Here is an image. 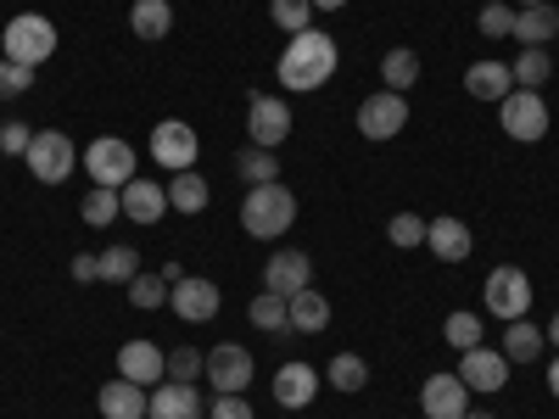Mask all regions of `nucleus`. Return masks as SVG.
<instances>
[{
    "instance_id": "1",
    "label": "nucleus",
    "mask_w": 559,
    "mask_h": 419,
    "mask_svg": "<svg viewBox=\"0 0 559 419\" xmlns=\"http://www.w3.org/2000/svg\"><path fill=\"white\" fill-rule=\"evenodd\" d=\"M336 68H342L336 39L331 34H313V28L292 34V45L280 51V84L297 89V96H308V89H319V84H331Z\"/></svg>"
},
{
    "instance_id": "2",
    "label": "nucleus",
    "mask_w": 559,
    "mask_h": 419,
    "mask_svg": "<svg viewBox=\"0 0 559 419\" xmlns=\"http://www.w3.org/2000/svg\"><path fill=\"white\" fill-rule=\"evenodd\" d=\"M297 224V196L286 191V184H252L247 202H241V229L252 241H280L286 229Z\"/></svg>"
},
{
    "instance_id": "3",
    "label": "nucleus",
    "mask_w": 559,
    "mask_h": 419,
    "mask_svg": "<svg viewBox=\"0 0 559 419\" xmlns=\"http://www.w3.org/2000/svg\"><path fill=\"white\" fill-rule=\"evenodd\" d=\"M0 39H7V57L23 62V68H39V62L57 57V23L39 17V12H17Z\"/></svg>"
},
{
    "instance_id": "4",
    "label": "nucleus",
    "mask_w": 559,
    "mask_h": 419,
    "mask_svg": "<svg viewBox=\"0 0 559 419\" xmlns=\"http://www.w3.org/2000/svg\"><path fill=\"white\" fill-rule=\"evenodd\" d=\"M28 173L39 179V184H62L73 168H79V146L62 134V129H39L34 140H28Z\"/></svg>"
},
{
    "instance_id": "5",
    "label": "nucleus",
    "mask_w": 559,
    "mask_h": 419,
    "mask_svg": "<svg viewBox=\"0 0 559 419\" xmlns=\"http://www.w3.org/2000/svg\"><path fill=\"white\" fill-rule=\"evenodd\" d=\"M498 123L509 140H521V146H532V140L548 134V101L537 96V89H509V96L498 101Z\"/></svg>"
},
{
    "instance_id": "6",
    "label": "nucleus",
    "mask_w": 559,
    "mask_h": 419,
    "mask_svg": "<svg viewBox=\"0 0 559 419\" xmlns=\"http://www.w3.org/2000/svg\"><path fill=\"white\" fill-rule=\"evenodd\" d=\"M152 163L157 168H174V173H185V168H197V157H202V140H197V129L185 123V118H163L157 129H152Z\"/></svg>"
},
{
    "instance_id": "7",
    "label": "nucleus",
    "mask_w": 559,
    "mask_h": 419,
    "mask_svg": "<svg viewBox=\"0 0 559 419\" xmlns=\"http://www.w3.org/2000/svg\"><path fill=\"white\" fill-rule=\"evenodd\" d=\"M481 302H487L492 319H526V308H532V279H526V268H515V263L492 268L487 286H481Z\"/></svg>"
},
{
    "instance_id": "8",
    "label": "nucleus",
    "mask_w": 559,
    "mask_h": 419,
    "mask_svg": "<svg viewBox=\"0 0 559 419\" xmlns=\"http://www.w3.org/2000/svg\"><path fill=\"white\" fill-rule=\"evenodd\" d=\"M84 168L96 184H107V191H123V184L134 179V146L118 134H102V140H90V152H84Z\"/></svg>"
},
{
    "instance_id": "9",
    "label": "nucleus",
    "mask_w": 559,
    "mask_h": 419,
    "mask_svg": "<svg viewBox=\"0 0 559 419\" xmlns=\"http://www.w3.org/2000/svg\"><path fill=\"white\" fill-rule=\"evenodd\" d=\"M258 375V363H252V347H236V342H218L207 352V386L213 392H247Z\"/></svg>"
},
{
    "instance_id": "10",
    "label": "nucleus",
    "mask_w": 559,
    "mask_h": 419,
    "mask_svg": "<svg viewBox=\"0 0 559 419\" xmlns=\"http://www.w3.org/2000/svg\"><path fill=\"white\" fill-rule=\"evenodd\" d=\"M118 375L152 392V386H163V381H168V352H163L157 342H140V336H134V342H123V347H118Z\"/></svg>"
},
{
    "instance_id": "11",
    "label": "nucleus",
    "mask_w": 559,
    "mask_h": 419,
    "mask_svg": "<svg viewBox=\"0 0 559 419\" xmlns=\"http://www.w3.org/2000/svg\"><path fill=\"white\" fill-rule=\"evenodd\" d=\"M247 129H252V146L274 152L280 140L292 134V107L280 96H263V89H252V107H247Z\"/></svg>"
},
{
    "instance_id": "12",
    "label": "nucleus",
    "mask_w": 559,
    "mask_h": 419,
    "mask_svg": "<svg viewBox=\"0 0 559 419\" xmlns=\"http://www.w3.org/2000/svg\"><path fill=\"white\" fill-rule=\"evenodd\" d=\"M308 286H313V258H308V252L286 247V252H274V258L263 263V291L297 297V291H308Z\"/></svg>"
},
{
    "instance_id": "13",
    "label": "nucleus",
    "mask_w": 559,
    "mask_h": 419,
    "mask_svg": "<svg viewBox=\"0 0 559 419\" xmlns=\"http://www.w3.org/2000/svg\"><path fill=\"white\" fill-rule=\"evenodd\" d=\"M218 286H213V279H202V274H185L179 279V286L168 291V308L185 319V324H207V319H218Z\"/></svg>"
},
{
    "instance_id": "14",
    "label": "nucleus",
    "mask_w": 559,
    "mask_h": 419,
    "mask_svg": "<svg viewBox=\"0 0 559 419\" xmlns=\"http://www.w3.org/2000/svg\"><path fill=\"white\" fill-rule=\"evenodd\" d=\"M403 123H408V101L392 96V89H381V96H369V101L358 107V134H364V140H397Z\"/></svg>"
},
{
    "instance_id": "15",
    "label": "nucleus",
    "mask_w": 559,
    "mask_h": 419,
    "mask_svg": "<svg viewBox=\"0 0 559 419\" xmlns=\"http://www.w3.org/2000/svg\"><path fill=\"white\" fill-rule=\"evenodd\" d=\"M459 381L471 386V392H503V381H509L503 347H471V352L459 358Z\"/></svg>"
},
{
    "instance_id": "16",
    "label": "nucleus",
    "mask_w": 559,
    "mask_h": 419,
    "mask_svg": "<svg viewBox=\"0 0 559 419\" xmlns=\"http://www.w3.org/2000/svg\"><path fill=\"white\" fill-rule=\"evenodd\" d=\"M419 408H426V419H464L471 414V386L459 375H431L419 386Z\"/></svg>"
},
{
    "instance_id": "17",
    "label": "nucleus",
    "mask_w": 559,
    "mask_h": 419,
    "mask_svg": "<svg viewBox=\"0 0 559 419\" xmlns=\"http://www.w3.org/2000/svg\"><path fill=\"white\" fill-rule=\"evenodd\" d=\"M319 397V369L313 363H280L274 369V403L280 408H308Z\"/></svg>"
},
{
    "instance_id": "18",
    "label": "nucleus",
    "mask_w": 559,
    "mask_h": 419,
    "mask_svg": "<svg viewBox=\"0 0 559 419\" xmlns=\"http://www.w3.org/2000/svg\"><path fill=\"white\" fill-rule=\"evenodd\" d=\"M146 414H152V419H202V397H197V386L163 381V386H152Z\"/></svg>"
},
{
    "instance_id": "19",
    "label": "nucleus",
    "mask_w": 559,
    "mask_h": 419,
    "mask_svg": "<svg viewBox=\"0 0 559 419\" xmlns=\"http://www.w3.org/2000/svg\"><path fill=\"white\" fill-rule=\"evenodd\" d=\"M426 247H431V258H442V263H464V258H471V229H464L453 213H442V218L426 224Z\"/></svg>"
},
{
    "instance_id": "20",
    "label": "nucleus",
    "mask_w": 559,
    "mask_h": 419,
    "mask_svg": "<svg viewBox=\"0 0 559 419\" xmlns=\"http://www.w3.org/2000/svg\"><path fill=\"white\" fill-rule=\"evenodd\" d=\"M146 386H134V381H107L102 392H96V403H102V419H146Z\"/></svg>"
},
{
    "instance_id": "21",
    "label": "nucleus",
    "mask_w": 559,
    "mask_h": 419,
    "mask_svg": "<svg viewBox=\"0 0 559 419\" xmlns=\"http://www.w3.org/2000/svg\"><path fill=\"white\" fill-rule=\"evenodd\" d=\"M118 196H123V213H129L134 224H157V218L168 213V191H163V184H152V179H140V173L123 184Z\"/></svg>"
},
{
    "instance_id": "22",
    "label": "nucleus",
    "mask_w": 559,
    "mask_h": 419,
    "mask_svg": "<svg viewBox=\"0 0 559 419\" xmlns=\"http://www.w3.org/2000/svg\"><path fill=\"white\" fill-rule=\"evenodd\" d=\"M464 89H471L476 101H503L509 89H515V73H509L503 62H471V73H464Z\"/></svg>"
},
{
    "instance_id": "23",
    "label": "nucleus",
    "mask_w": 559,
    "mask_h": 419,
    "mask_svg": "<svg viewBox=\"0 0 559 419\" xmlns=\"http://www.w3.org/2000/svg\"><path fill=\"white\" fill-rule=\"evenodd\" d=\"M543 347H548V336L537 331L532 319H509V331H503V358L509 363H537Z\"/></svg>"
},
{
    "instance_id": "24",
    "label": "nucleus",
    "mask_w": 559,
    "mask_h": 419,
    "mask_svg": "<svg viewBox=\"0 0 559 419\" xmlns=\"http://www.w3.org/2000/svg\"><path fill=\"white\" fill-rule=\"evenodd\" d=\"M554 34H559V7H521L515 12V39L521 45H554Z\"/></svg>"
},
{
    "instance_id": "25",
    "label": "nucleus",
    "mask_w": 559,
    "mask_h": 419,
    "mask_svg": "<svg viewBox=\"0 0 559 419\" xmlns=\"http://www.w3.org/2000/svg\"><path fill=\"white\" fill-rule=\"evenodd\" d=\"M207 202H213V191H207V179L197 168H185V173L168 179V207L174 213H207Z\"/></svg>"
},
{
    "instance_id": "26",
    "label": "nucleus",
    "mask_w": 559,
    "mask_h": 419,
    "mask_svg": "<svg viewBox=\"0 0 559 419\" xmlns=\"http://www.w3.org/2000/svg\"><path fill=\"white\" fill-rule=\"evenodd\" d=\"M286 308H292V331H302V336H313V331L331 324V302H324V291H313V286L286 297Z\"/></svg>"
},
{
    "instance_id": "27",
    "label": "nucleus",
    "mask_w": 559,
    "mask_h": 419,
    "mask_svg": "<svg viewBox=\"0 0 559 419\" xmlns=\"http://www.w3.org/2000/svg\"><path fill=\"white\" fill-rule=\"evenodd\" d=\"M129 28H134L140 39H168L174 7H168V0H134V7H129Z\"/></svg>"
},
{
    "instance_id": "28",
    "label": "nucleus",
    "mask_w": 559,
    "mask_h": 419,
    "mask_svg": "<svg viewBox=\"0 0 559 419\" xmlns=\"http://www.w3.org/2000/svg\"><path fill=\"white\" fill-rule=\"evenodd\" d=\"M509 73H515L521 89H543V84L554 79V57L543 51V45H521V57L509 62Z\"/></svg>"
},
{
    "instance_id": "29",
    "label": "nucleus",
    "mask_w": 559,
    "mask_h": 419,
    "mask_svg": "<svg viewBox=\"0 0 559 419\" xmlns=\"http://www.w3.org/2000/svg\"><path fill=\"white\" fill-rule=\"evenodd\" d=\"M381 79H386L392 96H408V89L419 84V57L408 51V45H397V51H386V62H381Z\"/></svg>"
},
{
    "instance_id": "30",
    "label": "nucleus",
    "mask_w": 559,
    "mask_h": 419,
    "mask_svg": "<svg viewBox=\"0 0 559 419\" xmlns=\"http://www.w3.org/2000/svg\"><path fill=\"white\" fill-rule=\"evenodd\" d=\"M247 319L258 324V331H269V336H286V331H292V308H286V297H274V291L252 297Z\"/></svg>"
},
{
    "instance_id": "31",
    "label": "nucleus",
    "mask_w": 559,
    "mask_h": 419,
    "mask_svg": "<svg viewBox=\"0 0 559 419\" xmlns=\"http://www.w3.org/2000/svg\"><path fill=\"white\" fill-rule=\"evenodd\" d=\"M168 279L163 274H146V268H140L134 279H129V308H140V313H152V308H168Z\"/></svg>"
},
{
    "instance_id": "32",
    "label": "nucleus",
    "mask_w": 559,
    "mask_h": 419,
    "mask_svg": "<svg viewBox=\"0 0 559 419\" xmlns=\"http://www.w3.org/2000/svg\"><path fill=\"white\" fill-rule=\"evenodd\" d=\"M324 381H331L336 392H364V386H369V363H364L358 352H336L331 369H324Z\"/></svg>"
},
{
    "instance_id": "33",
    "label": "nucleus",
    "mask_w": 559,
    "mask_h": 419,
    "mask_svg": "<svg viewBox=\"0 0 559 419\" xmlns=\"http://www.w3.org/2000/svg\"><path fill=\"white\" fill-rule=\"evenodd\" d=\"M236 173H241L247 184H274V179H280V163H274V152H263V146H247V152L236 157Z\"/></svg>"
},
{
    "instance_id": "34",
    "label": "nucleus",
    "mask_w": 559,
    "mask_h": 419,
    "mask_svg": "<svg viewBox=\"0 0 559 419\" xmlns=\"http://www.w3.org/2000/svg\"><path fill=\"white\" fill-rule=\"evenodd\" d=\"M207 375V358L197 352V347H174L168 352V381H179V386H197Z\"/></svg>"
},
{
    "instance_id": "35",
    "label": "nucleus",
    "mask_w": 559,
    "mask_h": 419,
    "mask_svg": "<svg viewBox=\"0 0 559 419\" xmlns=\"http://www.w3.org/2000/svg\"><path fill=\"white\" fill-rule=\"evenodd\" d=\"M481 39H515V7H503V0H487L481 17H476Z\"/></svg>"
},
{
    "instance_id": "36",
    "label": "nucleus",
    "mask_w": 559,
    "mask_h": 419,
    "mask_svg": "<svg viewBox=\"0 0 559 419\" xmlns=\"http://www.w3.org/2000/svg\"><path fill=\"white\" fill-rule=\"evenodd\" d=\"M269 17L286 34H302V28H313V0H269Z\"/></svg>"
},
{
    "instance_id": "37",
    "label": "nucleus",
    "mask_w": 559,
    "mask_h": 419,
    "mask_svg": "<svg viewBox=\"0 0 559 419\" xmlns=\"http://www.w3.org/2000/svg\"><path fill=\"white\" fill-rule=\"evenodd\" d=\"M79 213H84V224H96V229H102V224H112V218L123 213V196H118V191H107V184H96V191L84 196V207H79Z\"/></svg>"
},
{
    "instance_id": "38",
    "label": "nucleus",
    "mask_w": 559,
    "mask_h": 419,
    "mask_svg": "<svg viewBox=\"0 0 559 419\" xmlns=\"http://www.w3.org/2000/svg\"><path fill=\"white\" fill-rule=\"evenodd\" d=\"M134 274H140V252H134V247H107V252H102V279H112V286H129Z\"/></svg>"
},
{
    "instance_id": "39",
    "label": "nucleus",
    "mask_w": 559,
    "mask_h": 419,
    "mask_svg": "<svg viewBox=\"0 0 559 419\" xmlns=\"http://www.w3.org/2000/svg\"><path fill=\"white\" fill-rule=\"evenodd\" d=\"M442 336H448V347H481V313H448V324H442Z\"/></svg>"
},
{
    "instance_id": "40",
    "label": "nucleus",
    "mask_w": 559,
    "mask_h": 419,
    "mask_svg": "<svg viewBox=\"0 0 559 419\" xmlns=\"http://www.w3.org/2000/svg\"><path fill=\"white\" fill-rule=\"evenodd\" d=\"M386 241L392 247H426V218H419V213H397L386 224Z\"/></svg>"
},
{
    "instance_id": "41",
    "label": "nucleus",
    "mask_w": 559,
    "mask_h": 419,
    "mask_svg": "<svg viewBox=\"0 0 559 419\" xmlns=\"http://www.w3.org/2000/svg\"><path fill=\"white\" fill-rule=\"evenodd\" d=\"M23 89H34V68H23V62H12V57H0V101L23 96Z\"/></svg>"
},
{
    "instance_id": "42",
    "label": "nucleus",
    "mask_w": 559,
    "mask_h": 419,
    "mask_svg": "<svg viewBox=\"0 0 559 419\" xmlns=\"http://www.w3.org/2000/svg\"><path fill=\"white\" fill-rule=\"evenodd\" d=\"M207 419H258V414H252V403H247L241 392H213Z\"/></svg>"
},
{
    "instance_id": "43",
    "label": "nucleus",
    "mask_w": 559,
    "mask_h": 419,
    "mask_svg": "<svg viewBox=\"0 0 559 419\" xmlns=\"http://www.w3.org/2000/svg\"><path fill=\"white\" fill-rule=\"evenodd\" d=\"M28 140H34L28 123H0V152L7 157H28Z\"/></svg>"
},
{
    "instance_id": "44",
    "label": "nucleus",
    "mask_w": 559,
    "mask_h": 419,
    "mask_svg": "<svg viewBox=\"0 0 559 419\" xmlns=\"http://www.w3.org/2000/svg\"><path fill=\"white\" fill-rule=\"evenodd\" d=\"M73 279H84V286H90V279H102V258L96 252H79L73 258Z\"/></svg>"
},
{
    "instance_id": "45",
    "label": "nucleus",
    "mask_w": 559,
    "mask_h": 419,
    "mask_svg": "<svg viewBox=\"0 0 559 419\" xmlns=\"http://www.w3.org/2000/svg\"><path fill=\"white\" fill-rule=\"evenodd\" d=\"M347 0H313V12H342Z\"/></svg>"
},
{
    "instance_id": "46",
    "label": "nucleus",
    "mask_w": 559,
    "mask_h": 419,
    "mask_svg": "<svg viewBox=\"0 0 559 419\" xmlns=\"http://www.w3.org/2000/svg\"><path fill=\"white\" fill-rule=\"evenodd\" d=\"M543 336H548V347H559V313L548 319V331H543Z\"/></svg>"
},
{
    "instance_id": "47",
    "label": "nucleus",
    "mask_w": 559,
    "mask_h": 419,
    "mask_svg": "<svg viewBox=\"0 0 559 419\" xmlns=\"http://www.w3.org/2000/svg\"><path fill=\"white\" fill-rule=\"evenodd\" d=\"M548 392H554V397H559V358H554V363H548Z\"/></svg>"
},
{
    "instance_id": "48",
    "label": "nucleus",
    "mask_w": 559,
    "mask_h": 419,
    "mask_svg": "<svg viewBox=\"0 0 559 419\" xmlns=\"http://www.w3.org/2000/svg\"><path fill=\"white\" fill-rule=\"evenodd\" d=\"M464 419H498V414H481V408H471V414H464Z\"/></svg>"
},
{
    "instance_id": "49",
    "label": "nucleus",
    "mask_w": 559,
    "mask_h": 419,
    "mask_svg": "<svg viewBox=\"0 0 559 419\" xmlns=\"http://www.w3.org/2000/svg\"><path fill=\"white\" fill-rule=\"evenodd\" d=\"M521 7H548V0H521Z\"/></svg>"
},
{
    "instance_id": "50",
    "label": "nucleus",
    "mask_w": 559,
    "mask_h": 419,
    "mask_svg": "<svg viewBox=\"0 0 559 419\" xmlns=\"http://www.w3.org/2000/svg\"><path fill=\"white\" fill-rule=\"evenodd\" d=\"M146 419H152V414H146Z\"/></svg>"
}]
</instances>
